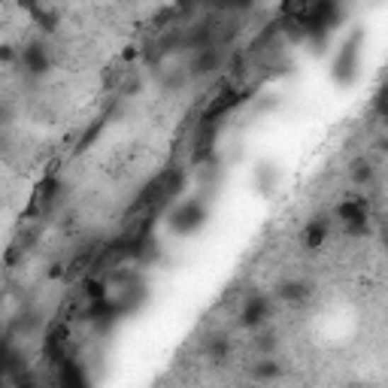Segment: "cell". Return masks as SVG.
<instances>
[{
    "mask_svg": "<svg viewBox=\"0 0 388 388\" xmlns=\"http://www.w3.org/2000/svg\"><path fill=\"white\" fill-rule=\"evenodd\" d=\"M333 219H337L340 231L358 240V236L370 234V203L361 198V194H352V198H343L337 207H333Z\"/></svg>",
    "mask_w": 388,
    "mask_h": 388,
    "instance_id": "obj_1",
    "label": "cell"
},
{
    "mask_svg": "<svg viewBox=\"0 0 388 388\" xmlns=\"http://www.w3.org/2000/svg\"><path fill=\"white\" fill-rule=\"evenodd\" d=\"M207 219H210L207 203H203L200 198H188V200H182V203H176V207L170 210L167 231L176 234V236H194L203 224H207Z\"/></svg>",
    "mask_w": 388,
    "mask_h": 388,
    "instance_id": "obj_2",
    "label": "cell"
},
{
    "mask_svg": "<svg viewBox=\"0 0 388 388\" xmlns=\"http://www.w3.org/2000/svg\"><path fill=\"white\" fill-rule=\"evenodd\" d=\"M361 42H364V34L361 30H355V34L343 42L337 58H333V82L337 85H352L355 76H358V67H361Z\"/></svg>",
    "mask_w": 388,
    "mask_h": 388,
    "instance_id": "obj_3",
    "label": "cell"
},
{
    "mask_svg": "<svg viewBox=\"0 0 388 388\" xmlns=\"http://www.w3.org/2000/svg\"><path fill=\"white\" fill-rule=\"evenodd\" d=\"M243 101H249V91H246V89H240V85H222L219 94L210 97V103H207V110L200 113V122L198 125L222 122V118L231 115Z\"/></svg>",
    "mask_w": 388,
    "mask_h": 388,
    "instance_id": "obj_4",
    "label": "cell"
},
{
    "mask_svg": "<svg viewBox=\"0 0 388 388\" xmlns=\"http://www.w3.org/2000/svg\"><path fill=\"white\" fill-rule=\"evenodd\" d=\"M73 325L67 319H58L52 321V325L46 328V333H42V358H46L49 364H58L61 358H67V355L73 352Z\"/></svg>",
    "mask_w": 388,
    "mask_h": 388,
    "instance_id": "obj_5",
    "label": "cell"
},
{
    "mask_svg": "<svg viewBox=\"0 0 388 388\" xmlns=\"http://www.w3.org/2000/svg\"><path fill=\"white\" fill-rule=\"evenodd\" d=\"M18 64L28 76H46L49 67H52V58H49V46L42 40H30L25 49H18Z\"/></svg>",
    "mask_w": 388,
    "mask_h": 388,
    "instance_id": "obj_6",
    "label": "cell"
},
{
    "mask_svg": "<svg viewBox=\"0 0 388 388\" xmlns=\"http://www.w3.org/2000/svg\"><path fill=\"white\" fill-rule=\"evenodd\" d=\"M267 316H270V297L267 295H249L243 300V309H240V325L243 328H249V331L261 328L267 321Z\"/></svg>",
    "mask_w": 388,
    "mask_h": 388,
    "instance_id": "obj_7",
    "label": "cell"
},
{
    "mask_svg": "<svg viewBox=\"0 0 388 388\" xmlns=\"http://www.w3.org/2000/svg\"><path fill=\"white\" fill-rule=\"evenodd\" d=\"M55 382L64 385V388H85L89 385V376H85L82 364L73 358V352L55 364Z\"/></svg>",
    "mask_w": 388,
    "mask_h": 388,
    "instance_id": "obj_8",
    "label": "cell"
},
{
    "mask_svg": "<svg viewBox=\"0 0 388 388\" xmlns=\"http://www.w3.org/2000/svg\"><path fill=\"white\" fill-rule=\"evenodd\" d=\"M222 46H203L194 52V61H191V73L194 76H207V73H215L222 64Z\"/></svg>",
    "mask_w": 388,
    "mask_h": 388,
    "instance_id": "obj_9",
    "label": "cell"
},
{
    "mask_svg": "<svg viewBox=\"0 0 388 388\" xmlns=\"http://www.w3.org/2000/svg\"><path fill=\"white\" fill-rule=\"evenodd\" d=\"M328 234H331V222L325 219V215H319V219H312L304 234H300V243H304V249H321V246L328 243Z\"/></svg>",
    "mask_w": 388,
    "mask_h": 388,
    "instance_id": "obj_10",
    "label": "cell"
},
{
    "mask_svg": "<svg viewBox=\"0 0 388 388\" xmlns=\"http://www.w3.org/2000/svg\"><path fill=\"white\" fill-rule=\"evenodd\" d=\"M30 21H34V28L40 30L42 37H52V34H58V28H61V13L55 6H46L42 4L34 16H30Z\"/></svg>",
    "mask_w": 388,
    "mask_h": 388,
    "instance_id": "obj_11",
    "label": "cell"
},
{
    "mask_svg": "<svg viewBox=\"0 0 388 388\" xmlns=\"http://www.w3.org/2000/svg\"><path fill=\"white\" fill-rule=\"evenodd\" d=\"M106 122H110V110H106L101 118H94V122H91L89 127H85L82 137L76 139V149H73V155H85V152H89V149L97 143V139H101V134H103Z\"/></svg>",
    "mask_w": 388,
    "mask_h": 388,
    "instance_id": "obj_12",
    "label": "cell"
},
{
    "mask_svg": "<svg viewBox=\"0 0 388 388\" xmlns=\"http://www.w3.org/2000/svg\"><path fill=\"white\" fill-rule=\"evenodd\" d=\"M276 295L283 297L285 304H304V300L312 295V285H309V283H304V279H288V283L279 285Z\"/></svg>",
    "mask_w": 388,
    "mask_h": 388,
    "instance_id": "obj_13",
    "label": "cell"
},
{
    "mask_svg": "<svg viewBox=\"0 0 388 388\" xmlns=\"http://www.w3.org/2000/svg\"><path fill=\"white\" fill-rule=\"evenodd\" d=\"M249 373L258 382H270V380H279V376H283V364H279L276 358H261V361L252 364Z\"/></svg>",
    "mask_w": 388,
    "mask_h": 388,
    "instance_id": "obj_14",
    "label": "cell"
},
{
    "mask_svg": "<svg viewBox=\"0 0 388 388\" xmlns=\"http://www.w3.org/2000/svg\"><path fill=\"white\" fill-rule=\"evenodd\" d=\"M349 176L355 186H370V182L376 179V170L367 158H358V161H352V167H349Z\"/></svg>",
    "mask_w": 388,
    "mask_h": 388,
    "instance_id": "obj_15",
    "label": "cell"
},
{
    "mask_svg": "<svg viewBox=\"0 0 388 388\" xmlns=\"http://www.w3.org/2000/svg\"><path fill=\"white\" fill-rule=\"evenodd\" d=\"M25 252H28V249H25V246H21L18 240H16V243H9V246H6V252H4V261H0V264H4L6 270H13V267H18L21 261H25Z\"/></svg>",
    "mask_w": 388,
    "mask_h": 388,
    "instance_id": "obj_16",
    "label": "cell"
},
{
    "mask_svg": "<svg viewBox=\"0 0 388 388\" xmlns=\"http://www.w3.org/2000/svg\"><path fill=\"white\" fill-rule=\"evenodd\" d=\"M258 186H261V191H267V194L273 191V186H276V170H273L270 164H261V167H258Z\"/></svg>",
    "mask_w": 388,
    "mask_h": 388,
    "instance_id": "obj_17",
    "label": "cell"
},
{
    "mask_svg": "<svg viewBox=\"0 0 388 388\" xmlns=\"http://www.w3.org/2000/svg\"><path fill=\"white\" fill-rule=\"evenodd\" d=\"M228 352H231V340L228 337H215L210 343V358L212 361H224V358H228Z\"/></svg>",
    "mask_w": 388,
    "mask_h": 388,
    "instance_id": "obj_18",
    "label": "cell"
},
{
    "mask_svg": "<svg viewBox=\"0 0 388 388\" xmlns=\"http://www.w3.org/2000/svg\"><path fill=\"white\" fill-rule=\"evenodd\" d=\"M0 64H18V49L13 42H0Z\"/></svg>",
    "mask_w": 388,
    "mask_h": 388,
    "instance_id": "obj_19",
    "label": "cell"
},
{
    "mask_svg": "<svg viewBox=\"0 0 388 388\" xmlns=\"http://www.w3.org/2000/svg\"><path fill=\"white\" fill-rule=\"evenodd\" d=\"M118 61H122V64H134V61H139V46H137V42H127V46L122 49V55H118Z\"/></svg>",
    "mask_w": 388,
    "mask_h": 388,
    "instance_id": "obj_20",
    "label": "cell"
},
{
    "mask_svg": "<svg viewBox=\"0 0 388 388\" xmlns=\"http://www.w3.org/2000/svg\"><path fill=\"white\" fill-rule=\"evenodd\" d=\"M255 346H258V352H273L276 349V337H273V333H261V337H258L255 340Z\"/></svg>",
    "mask_w": 388,
    "mask_h": 388,
    "instance_id": "obj_21",
    "label": "cell"
},
{
    "mask_svg": "<svg viewBox=\"0 0 388 388\" xmlns=\"http://www.w3.org/2000/svg\"><path fill=\"white\" fill-rule=\"evenodd\" d=\"M46 276H49V279H64V276H67V264H64V261H52L49 270H46Z\"/></svg>",
    "mask_w": 388,
    "mask_h": 388,
    "instance_id": "obj_22",
    "label": "cell"
},
{
    "mask_svg": "<svg viewBox=\"0 0 388 388\" xmlns=\"http://www.w3.org/2000/svg\"><path fill=\"white\" fill-rule=\"evenodd\" d=\"M16 6L21 9V13H28V16H34L37 9L42 6V0H16Z\"/></svg>",
    "mask_w": 388,
    "mask_h": 388,
    "instance_id": "obj_23",
    "label": "cell"
},
{
    "mask_svg": "<svg viewBox=\"0 0 388 388\" xmlns=\"http://www.w3.org/2000/svg\"><path fill=\"white\" fill-rule=\"evenodd\" d=\"M373 106H376V115L385 118V91H382V89L376 91V97H373Z\"/></svg>",
    "mask_w": 388,
    "mask_h": 388,
    "instance_id": "obj_24",
    "label": "cell"
},
{
    "mask_svg": "<svg viewBox=\"0 0 388 388\" xmlns=\"http://www.w3.org/2000/svg\"><path fill=\"white\" fill-rule=\"evenodd\" d=\"M340 4H352V0H340Z\"/></svg>",
    "mask_w": 388,
    "mask_h": 388,
    "instance_id": "obj_25",
    "label": "cell"
},
{
    "mask_svg": "<svg viewBox=\"0 0 388 388\" xmlns=\"http://www.w3.org/2000/svg\"><path fill=\"white\" fill-rule=\"evenodd\" d=\"M0 6H4V0H0Z\"/></svg>",
    "mask_w": 388,
    "mask_h": 388,
    "instance_id": "obj_26",
    "label": "cell"
}]
</instances>
